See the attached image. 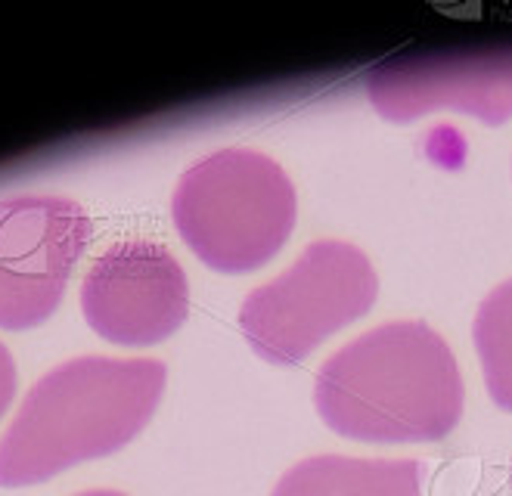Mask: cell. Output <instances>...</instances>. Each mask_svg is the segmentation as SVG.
<instances>
[{"mask_svg":"<svg viewBox=\"0 0 512 496\" xmlns=\"http://www.w3.org/2000/svg\"><path fill=\"white\" fill-rule=\"evenodd\" d=\"M423 462L354 459L323 453L301 459L277 481L270 496H419Z\"/></svg>","mask_w":512,"mask_h":496,"instance_id":"ba28073f","label":"cell"},{"mask_svg":"<svg viewBox=\"0 0 512 496\" xmlns=\"http://www.w3.org/2000/svg\"><path fill=\"white\" fill-rule=\"evenodd\" d=\"M314 407L351 441H441L463 416V376L454 351L429 323H385L320 366Z\"/></svg>","mask_w":512,"mask_h":496,"instance_id":"6da1fadb","label":"cell"},{"mask_svg":"<svg viewBox=\"0 0 512 496\" xmlns=\"http://www.w3.org/2000/svg\"><path fill=\"white\" fill-rule=\"evenodd\" d=\"M367 93L373 109L398 124L457 109L497 128L512 115V47L391 59L370 72Z\"/></svg>","mask_w":512,"mask_h":496,"instance_id":"52a82bcc","label":"cell"},{"mask_svg":"<svg viewBox=\"0 0 512 496\" xmlns=\"http://www.w3.org/2000/svg\"><path fill=\"white\" fill-rule=\"evenodd\" d=\"M78 496H125L118 490H87V493H78Z\"/></svg>","mask_w":512,"mask_h":496,"instance_id":"8fae6325","label":"cell"},{"mask_svg":"<svg viewBox=\"0 0 512 496\" xmlns=\"http://www.w3.org/2000/svg\"><path fill=\"white\" fill-rule=\"evenodd\" d=\"M90 242V221L63 196L0 202V326L32 329L63 301Z\"/></svg>","mask_w":512,"mask_h":496,"instance_id":"5b68a950","label":"cell"},{"mask_svg":"<svg viewBox=\"0 0 512 496\" xmlns=\"http://www.w3.org/2000/svg\"><path fill=\"white\" fill-rule=\"evenodd\" d=\"M298 214L289 174L264 152L221 149L177 180L171 217L196 258L218 273H252L286 245Z\"/></svg>","mask_w":512,"mask_h":496,"instance_id":"3957f363","label":"cell"},{"mask_svg":"<svg viewBox=\"0 0 512 496\" xmlns=\"http://www.w3.org/2000/svg\"><path fill=\"white\" fill-rule=\"evenodd\" d=\"M81 310L87 326L112 345H159L187 320L184 267L159 242H115L90 264L81 283Z\"/></svg>","mask_w":512,"mask_h":496,"instance_id":"8992f818","label":"cell"},{"mask_svg":"<svg viewBox=\"0 0 512 496\" xmlns=\"http://www.w3.org/2000/svg\"><path fill=\"white\" fill-rule=\"evenodd\" d=\"M379 295L370 258L351 242L320 239L239 307V332L270 366H295L326 335L367 314Z\"/></svg>","mask_w":512,"mask_h":496,"instance_id":"277c9868","label":"cell"},{"mask_svg":"<svg viewBox=\"0 0 512 496\" xmlns=\"http://www.w3.org/2000/svg\"><path fill=\"white\" fill-rule=\"evenodd\" d=\"M165 382V363L149 357H75L50 369L0 438V487L41 484L122 450L153 419Z\"/></svg>","mask_w":512,"mask_h":496,"instance_id":"7a4b0ae2","label":"cell"},{"mask_svg":"<svg viewBox=\"0 0 512 496\" xmlns=\"http://www.w3.org/2000/svg\"><path fill=\"white\" fill-rule=\"evenodd\" d=\"M16 394V363L7 351V345L0 341V416L7 413V407L13 403Z\"/></svg>","mask_w":512,"mask_h":496,"instance_id":"30bf717a","label":"cell"},{"mask_svg":"<svg viewBox=\"0 0 512 496\" xmlns=\"http://www.w3.org/2000/svg\"><path fill=\"white\" fill-rule=\"evenodd\" d=\"M472 338L488 394L500 410L512 413V279L478 304Z\"/></svg>","mask_w":512,"mask_h":496,"instance_id":"9c48e42d","label":"cell"},{"mask_svg":"<svg viewBox=\"0 0 512 496\" xmlns=\"http://www.w3.org/2000/svg\"><path fill=\"white\" fill-rule=\"evenodd\" d=\"M509 487H512V465H509Z\"/></svg>","mask_w":512,"mask_h":496,"instance_id":"7c38bea8","label":"cell"}]
</instances>
